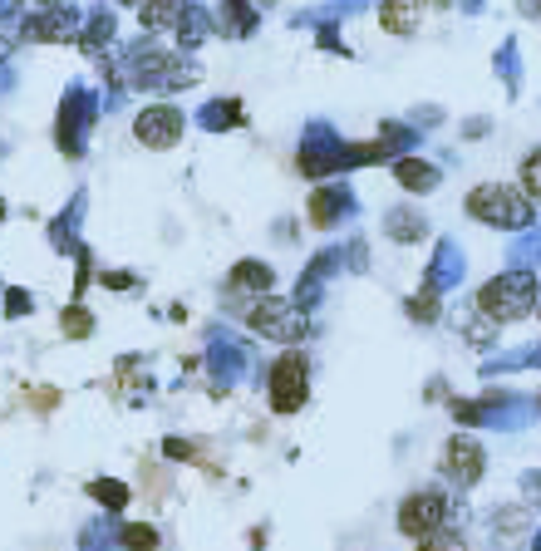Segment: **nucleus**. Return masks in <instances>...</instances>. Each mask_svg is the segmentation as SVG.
I'll return each instance as SVG.
<instances>
[{"mask_svg":"<svg viewBox=\"0 0 541 551\" xmlns=\"http://www.w3.org/2000/svg\"><path fill=\"white\" fill-rule=\"evenodd\" d=\"M537 306H541V281L537 276H527V271H502V276H492V281L478 291L482 320H492V325L527 320Z\"/></svg>","mask_w":541,"mask_h":551,"instance_id":"nucleus-1","label":"nucleus"},{"mask_svg":"<svg viewBox=\"0 0 541 551\" xmlns=\"http://www.w3.org/2000/svg\"><path fill=\"white\" fill-rule=\"evenodd\" d=\"M537 202L522 192V187H507V183H478L468 192V217H478L487 227H502V232H522L532 222Z\"/></svg>","mask_w":541,"mask_h":551,"instance_id":"nucleus-2","label":"nucleus"},{"mask_svg":"<svg viewBox=\"0 0 541 551\" xmlns=\"http://www.w3.org/2000/svg\"><path fill=\"white\" fill-rule=\"evenodd\" d=\"M246 325L261 335V340H276V345H296L305 340V310L296 301H286V296H256L251 306H246Z\"/></svg>","mask_w":541,"mask_h":551,"instance_id":"nucleus-3","label":"nucleus"},{"mask_svg":"<svg viewBox=\"0 0 541 551\" xmlns=\"http://www.w3.org/2000/svg\"><path fill=\"white\" fill-rule=\"evenodd\" d=\"M266 389H271V409L276 414H296L305 399H310V360L305 355H281L271 374H266Z\"/></svg>","mask_w":541,"mask_h":551,"instance_id":"nucleus-4","label":"nucleus"},{"mask_svg":"<svg viewBox=\"0 0 541 551\" xmlns=\"http://www.w3.org/2000/svg\"><path fill=\"white\" fill-rule=\"evenodd\" d=\"M438 527H448V497L438 488H423V492H409L404 502H399V532L404 537H428V532H438Z\"/></svg>","mask_w":541,"mask_h":551,"instance_id":"nucleus-5","label":"nucleus"},{"mask_svg":"<svg viewBox=\"0 0 541 551\" xmlns=\"http://www.w3.org/2000/svg\"><path fill=\"white\" fill-rule=\"evenodd\" d=\"M482 468H487L482 443L478 438H468V433H453V438L443 443V453H438V473H443L453 488H473L482 478Z\"/></svg>","mask_w":541,"mask_h":551,"instance_id":"nucleus-6","label":"nucleus"},{"mask_svg":"<svg viewBox=\"0 0 541 551\" xmlns=\"http://www.w3.org/2000/svg\"><path fill=\"white\" fill-rule=\"evenodd\" d=\"M133 133H138V143L143 148H173L182 138V114L173 109V104H148L138 119H133Z\"/></svg>","mask_w":541,"mask_h":551,"instance_id":"nucleus-7","label":"nucleus"},{"mask_svg":"<svg viewBox=\"0 0 541 551\" xmlns=\"http://www.w3.org/2000/svg\"><path fill=\"white\" fill-rule=\"evenodd\" d=\"M423 10H428V0H384V5H379V25H384L389 35H414Z\"/></svg>","mask_w":541,"mask_h":551,"instance_id":"nucleus-8","label":"nucleus"},{"mask_svg":"<svg viewBox=\"0 0 541 551\" xmlns=\"http://www.w3.org/2000/svg\"><path fill=\"white\" fill-rule=\"evenodd\" d=\"M182 15H187V0H143L138 5L143 30H178Z\"/></svg>","mask_w":541,"mask_h":551,"instance_id":"nucleus-9","label":"nucleus"},{"mask_svg":"<svg viewBox=\"0 0 541 551\" xmlns=\"http://www.w3.org/2000/svg\"><path fill=\"white\" fill-rule=\"evenodd\" d=\"M271 266H261V261H237L232 271H227V286L232 291H251V296H266L271 291Z\"/></svg>","mask_w":541,"mask_h":551,"instance_id":"nucleus-10","label":"nucleus"},{"mask_svg":"<svg viewBox=\"0 0 541 551\" xmlns=\"http://www.w3.org/2000/svg\"><path fill=\"white\" fill-rule=\"evenodd\" d=\"M394 178L409 187V192H433V187H438V168L423 163V158H399V163H394Z\"/></svg>","mask_w":541,"mask_h":551,"instance_id":"nucleus-11","label":"nucleus"},{"mask_svg":"<svg viewBox=\"0 0 541 551\" xmlns=\"http://www.w3.org/2000/svg\"><path fill=\"white\" fill-rule=\"evenodd\" d=\"M25 35H30V40H69V35H74V25L60 20V15H45V20H30V25H25Z\"/></svg>","mask_w":541,"mask_h":551,"instance_id":"nucleus-12","label":"nucleus"},{"mask_svg":"<svg viewBox=\"0 0 541 551\" xmlns=\"http://www.w3.org/2000/svg\"><path fill=\"white\" fill-rule=\"evenodd\" d=\"M384 232H389L394 242H419V237H423V217H414V212H394V217L384 222Z\"/></svg>","mask_w":541,"mask_h":551,"instance_id":"nucleus-13","label":"nucleus"},{"mask_svg":"<svg viewBox=\"0 0 541 551\" xmlns=\"http://www.w3.org/2000/svg\"><path fill=\"white\" fill-rule=\"evenodd\" d=\"M522 192L541 207V148H532V153L522 158Z\"/></svg>","mask_w":541,"mask_h":551,"instance_id":"nucleus-14","label":"nucleus"},{"mask_svg":"<svg viewBox=\"0 0 541 551\" xmlns=\"http://www.w3.org/2000/svg\"><path fill=\"white\" fill-rule=\"evenodd\" d=\"M419 551H468V542H463L453 527H438V532L419 537Z\"/></svg>","mask_w":541,"mask_h":551,"instance_id":"nucleus-15","label":"nucleus"},{"mask_svg":"<svg viewBox=\"0 0 541 551\" xmlns=\"http://www.w3.org/2000/svg\"><path fill=\"white\" fill-rule=\"evenodd\" d=\"M123 547L128 551H153L158 547V532H153L148 522H128V527H123Z\"/></svg>","mask_w":541,"mask_h":551,"instance_id":"nucleus-16","label":"nucleus"},{"mask_svg":"<svg viewBox=\"0 0 541 551\" xmlns=\"http://www.w3.org/2000/svg\"><path fill=\"white\" fill-rule=\"evenodd\" d=\"M60 325H64V335H69V340H84V335L94 330V315H89L84 306H74V310H64Z\"/></svg>","mask_w":541,"mask_h":551,"instance_id":"nucleus-17","label":"nucleus"},{"mask_svg":"<svg viewBox=\"0 0 541 551\" xmlns=\"http://www.w3.org/2000/svg\"><path fill=\"white\" fill-rule=\"evenodd\" d=\"M335 207H340L335 192H315V197H310V222H315V227H330V222H335Z\"/></svg>","mask_w":541,"mask_h":551,"instance_id":"nucleus-18","label":"nucleus"},{"mask_svg":"<svg viewBox=\"0 0 541 551\" xmlns=\"http://www.w3.org/2000/svg\"><path fill=\"white\" fill-rule=\"evenodd\" d=\"M25 399H30L35 414H50V409L60 404V389H25Z\"/></svg>","mask_w":541,"mask_h":551,"instance_id":"nucleus-19","label":"nucleus"},{"mask_svg":"<svg viewBox=\"0 0 541 551\" xmlns=\"http://www.w3.org/2000/svg\"><path fill=\"white\" fill-rule=\"evenodd\" d=\"M409 315H414V320H438V296H433V291L414 296V301H409Z\"/></svg>","mask_w":541,"mask_h":551,"instance_id":"nucleus-20","label":"nucleus"},{"mask_svg":"<svg viewBox=\"0 0 541 551\" xmlns=\"http://www.w3.org/2000/svg\"><path fill=\"white\" fill-rule=\"evenodd\" d=\"M89 492H94L99 502H109V507H123V502H128V492H123V488H104V483H94Z\"/></svg>","mask_w":541,"mask_h":551,"instance_id":"nucleus-21","label":"nucleus"},{"mask_svg":"<svg viewBox=\"0 0 541 551\" xmlns=\"http://www.w3.org/2000/svg\"><path fill=\"white\" fill-rule=\"evenodd\" d=\"M453 414H458V419H468V424H478V419H482V409L473 404V399H453Z\"/></svg>","mask_w":541,"mask_h":551,"instance_id":"nucleus-22","label":"nucleus"},{"mask_svg":"<svg viewBox=\"0 0 541 551\" xmlns=\"http://www.w3.org/2000/svg\"><path fill=\"white\" fill-rule=\"evenodd\" d=\"M40 5H60V0H40Z\"/></svg>","mask_w":541,"mask_h":551,"instance_id":"nucleus-23","label":"nucleus"},{"mask_svg":"<svg viewBox=\"0 0 541 551\" xmlns=\"http://www.w3.org/2000/svg\"><path fill=\"white\" fill-rule=\"evenodd\" d=\"M0 217H5V202H0Z\"/></svg>","mask_w":541,"mask_h":551,"instance_id":"nucleus-24","label":"nucleus"},{"mask_svg":"<svg viewBox=\"0 0 541 551\" xmlns=\"http://www.w3.org/2000/svg\"><path fill=\"white\" fill-rule=\"evenodd\" d=\"M0 55H5V45H0Z\"/></svg>","mask_w":541,"mask_h":551,"instance_id":"nucleus-25","label":"nucleus"}]
</instances>
